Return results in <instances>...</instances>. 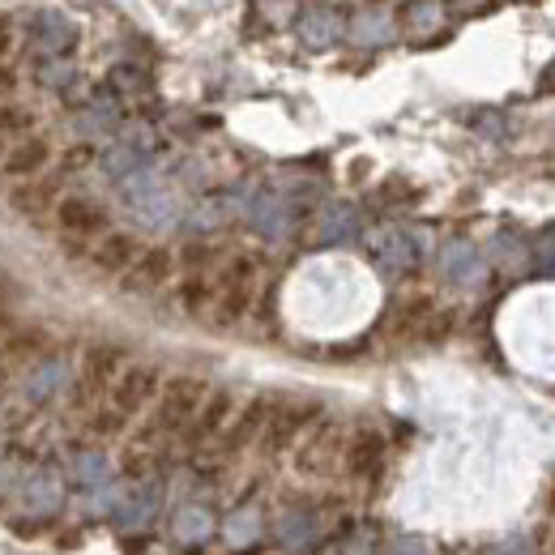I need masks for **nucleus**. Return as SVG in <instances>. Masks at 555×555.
<instances>
[{"instance_id":"nucleus-4","label":"nucleus","mask_w":555,"mask_h":555,"mask_svg":"<svg viewBox=\"0 0 555 555\" xmlns=\"http://www.w3.org/2000/svg\"><path fill=\"white\" fill-rule=\"evenodd\" d=\"M120 368H124L120 346H90L86 363H82V376H77V385H73V410H94V406H99L107 398L111 380L120 376Z\"/></svg>"},{"instance_id":"nucleus-3","label":"nucleus","mask_w":555,"mask_h":555,"mask_svg":"<svg viewBox=\"0 0 555 555\" xmlns=\"http://www.w3.org/2000/svg\"><path fill=\"white\" fill-rule=\"evenodd\" d=\"M158 385H163V376H158L150 363H129V368H120V376L111 380V389H107V406L116 410L120 419H137L141 410H146L154 398H158Z\"/></svg>"},{"instance_id":"nucleus-24","label":"nucleus","mask_w":555,"mask_h":555,"mask_svg":"<svg viewBox=\"0 0 555 555\" xmlns=\"http://www.w3.org/2000/svg\"><path fill=\"white\" fill-rule=\"evenodd\" d=\"M0 338H5V325H0Z\"/></svg>"},{"instance_id":"nucleus-14","label":"nucleus","mask_w":555,"mask_h":555,"mask_svg":"<svg viewBox=\"0 0 555 555\" xmlns=\"http://www.w3.org/2000/svg\"><path fill=\"white\" fill-rule=\"evenodd\" d=\"M47 163H52V146H47L43 137H35V133L22 137V141H13V150L0 158V167H5L13 180H35Z\"/></svg>"},{"instance_id":"nucleus-21","label":"nucleus","mask_w":555,"mask_h":555,"mask_svg":"<svg viewBox=\"0 0 555 555\" xmlns=\"http://www.w3.org/2000/svg\"><path fill=\"white\" fill-rule=\"evenodd\" d=\"M90 146H77V150H69L65 154V171H82V167H90Z\"/></svg>"},{"instance_id":"nucleus-19","label":"nucleus","mask_w":555,"mask_h":555,"mask_svg":"<svg viewBox=\"0 0 555 555\" xmlns=\"http://www.w3.org/2000/svg\"><path fill=\"white\" fill-rule=\"evenodd\" d=\"M60 500V483H52L47 474H39L35 487H30V504H39V509H56Z\"/></svg>"},{"instance_id":"nucleus-7","label":"nucleus","mask_w":555,"mask_h":555,"mask_svg":"<svg viewBox=\"0 0 555 555\" xmlns=\"http://www.w3.org/2000/svg\"><path fill=\"white\" fill-rule=\"evenodd\" d=\"M321 419V410L312 402H291V406H274L265 419V432H261V449L265 453H287L291 444H299V436Z\"/></svg>"},{"instance_id":"nucleus-13","label":"nucleus","mask_w":555,"mask_h":555,"mask_svg":"<svg viewBox=\"0 0 555 555\" xmlns=\"http://www.w3.org/2000/svg\"><path fill=\"white\" fill-rule=\"evenodd\" d=\"M380 462H385V440H380V432L363 427V432L346 436V449H342V470L346 474H355V479H368V474L380 470Z\"/></svg>"},{"instance_id":"nucleus-25","label":"nucleus","mask_w":555,"mask_h":555,"mask_svg":"<svg viewBox=\"0 0 555 555\" xmlns=\"http://www.w3.org/2000/svg\"><path fill=\"white\" fill-rule=\"evenodd\" d=\"M0 158H5V154H0Z\"/></svg>"},{"instance_id":"nucleus-5","label":"nucleus","mask_w":555,"mask_h":555,"mask_svg":"<svg viewBox=\"0 0 555 555\" xmlns=\"http://www.w3.org/2000/svg\"><path fill=\"white\" fill-rule=\"evenodd\" d=\"M342 449H346V432L333 419H316L295 444V466L304 474H333L342 466Z\"/></svg>"},{"instance_id":"nucleus-16","label":"nucleus","mask_w":555,"mask_h":555,"mask_svg":"<svg viewBox=\"0 0 555 555\" xmlns=\"http://www.w3.org/2000/svg\"><path fill=\"white\" fill-rule=\"evenodd\" d=\"M56 201H60V184L56 180H22L18 188L9 193V205L18 214H26V218H39V214H52L56 210Z\"/></svg>"},{"instance_id":"nucleus-18","label":"nucleus","mask_w":555,"mask_h":555,"mask_svg":"<svg viewBox=\"0 0 555 555\" xmlns=\"http://www.w3.org/2000/svg\"><path fill=\"white\" fill-rule=\"evenodd\" d=\"M376 248H380L376 257L385 261L389 269H406V265H410V244L402 240V235H380Z\"/></svg>"},{"instance_id":"nucleus-15","label":"nucleus","mask_w":555,"mask_h":555,"mask_svg":"<svg viewBox=\"0 0 555 555\" xmlns=\"http://www.w3.org/2000/svg\"><path fill=\"white\" fill-rule=\"evenodd\" d=\"M43 351V329H22V333H9L0 338V376H13L30 368Z\"/></svg>"},{"instance_id":"nucleus-2","label":"nucleus","mask_w":555,"mask_h":555,"mask_svg":"<svg viewBox=\"0 0 555 555\" xmlns=\"http://www.w3.org/2000/svg\"><path fill=\"white\" fill-rule=\"evenodd\" d=\"M205 380H197V376H171V380H163L158 385V398H154V419H150V427L158 436H184L188 432V423L197 419V410H201V402H205Z\"/></svg>"},{"instance_id":"nucleus-22","label":"nucleus","mask_w":555,"mask_h":555,"mask_svg":"<svg viewBox=\"0 0 555 555\" xmlns=\"http://www.w3.org/2000/svg\"><path fill=\"white\" fill-rule=\"evenodd\" d=\"M9 47H13V22L5 18V13H0V56H5Z\"/></svg>"},{"instance_id":"nucleus-6","label":"nucleus","mask_w":555,"mask_h":555,"mask_svg":"<svg viewBox=\"0 0 555 555\" xmlns=\"http://www.w3.org/2000/svg\"><path fill=\"white\" fill-rule=\"evenodd\" d=\"M52 218H56V231L65 235V244H73V248H90L107 231L103 205L82 197V193H65V197H60Z\"/></svg>"},{"instance_id":"nucleus-10","label":"nucleus","mask_w":555,"mask_h":555,"mask_svg":"<svg viewBox=\"0 0 555 555\" xmlns=\"http://www.w3.org/2000/svg\"><path fill=\"white\" fill-rule=\"evenodd\" d=\"M231 415H235V398L231 393H222V389H214V393H205V402H201V410H197V419L188 423V440H193V449H210V444L227 432V423H231Z\"/></svg>"},{"instance_id":"nucleus-23","label":"nucleus","mask_w":555,"mask_h":555,"mask_svg":"<svg viewBox=\"0 0 555 555\" xmlns=\"http://www.w3.org/2000/svg\"><path fill=\"white\" fill-rule=\"evenodd\" d=\"M13 86H18V77H13L5 65H0V103H5L9 94H13Z\"/></svg>"},{"instance_id":"nucleus-20","label":"nucleus","mask_w":555,"mask_h":555,"mask_svg":"<svg viewBox=\"0 0 555 555\" xmlns=\"http://www.w3.org/2000/svg\"><path fill=\"white\" fill-rule=\"evenodd\" d=\"M304 35H308L312 43H325V39H333V35H338V26H333V22H325V18H312V22H304Z\"/></svg>"},{"instance_id":"nucleus-12","label":"nucleus","mask_w":555,"mask_h":555,"mask_svg":"<svg viewBox=\"0 0 555 555\" xmlns=\"http://www.w3.org/2000/svg\"><path fill=\"white\" fill-rule=\"evenodd\" d=\"M86 252H90V265L99 269V274L120 278L124 269H129V265L137 261L141 244H137V235H129V231H103Z\"/></svg>"},{"instance_id":"nucleus-1","label":"nucleus","mask_w":555,"mask_h":555,"mask_svg":"<svg viewBox=\"0 0 555 555\" xmlns=\"http://www.w3.org/2000/svg\"><path fill=\"white\" fill-rule=\"evenodd\" d=\"M257 287H261V265H257V257H248V252H235V257L222 261L214 269V304H210L214 325H222V329L240 325L244 316L252 312Z\"/></svg>"},{"instance_id":"nucleus-9","label":"nucleus","mask_w":555,"mask_h":555,"mask_svg":"<svg viewBox=\"0 0 555 555\" xmlns=\"http://www.w3.org/2000/svg\"><path fill=\"white\" fill-rule=\"evenodd\" d=\"M171 274H176V257H171L167 248H141L137 261L120 274V282L129 295H154L167 287Z\"/></svg>"},{"instance_id":"nucleus-8","label":"nucleus","mask_w":555,"mask_h":555,"mask_svg":"<svg viewBox=\"0 0 555 555\" xmlns=\"http://www.w3.org/2000/svg\"><path fill=\"white\" fill-rule=\"evenodd\" d=\"M269 410H274V402H265V398L248 402L244 410H235V415H231V423H227V432H222V436L210 444L218 462H227V457L244 453L252 440H261V432H265V419H269Z\"/></svg>"},{"instance_id":"nucleus-11","label":"nucleus","mask_w":555,"mask_h":555,"mask_svg":"<svg viewBox=\"0 0 555 555\" xmlns=\"http://www.w3.org/2000/svg\"><path fill=\"white\" fill-rule=\"evenodd\" d=\"M163 449H167V436H158L154 427H137V432L124 440V453H120V470L129 474V479H150L163 462Z\"/></svg>"},{"instance_id":"nucleus-17","label":"nucleus","mask_w":555,"mask_h":555,"mask_svg":"<svg viewBox=\"0 0 555 555\" xmlns=\"http://www.w3.org/2000/svg\"><path fill=\"white\" fill-rule=\"evenodd\" d=\"M35 129V111L22 103H5L0 107V141H22Z\"/></svg>"}]
</instances>
